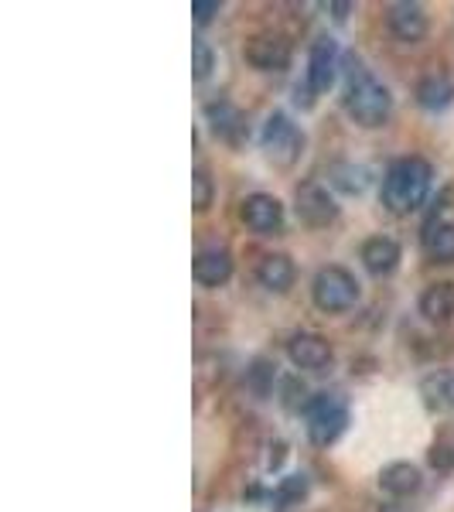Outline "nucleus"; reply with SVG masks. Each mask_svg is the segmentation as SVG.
Listing matches in <instances>:
<instances>
[{
	"label": "nucleus",
	"instance_id": "obj_15",
	"mask_svg": "<svg viewBox=\"0 0 454 512\" xmlns=\"http://www.w3.org/2000/svg\"><path fill=\"white\" fill-rule=\"evenodd\" d=\"M417 311H420V318L431 321V325H448L454 318V284L437 280V284L424 287V294H420V301H417Z\"/></svg>",
	"mask_w": 454,
	"mask_h": 512
},
{
	"label": "nucleus",
	"instance_id": "obj_19",
	"mask_svg": "<svg viewBox=\"0 0 454 512\" xmlns=\"http://www.w3.org/2000/svg\"><path fill=\"white\" fill-rule=\"evenodd\" d=\"M417 103L431 113L448 110L454 103V79L448 72H431V76H424L417 82Z\"/></svg>",
	"mask_w": 454,
	"mask_h": 512
},
{
	"label": "nucleus",
	"instance_id": "obj_20",
	"mask_svg": "<svg viewBox=\"0 0 454 512\" xmlns=\"http://www.w3.org/2000/svg\"><path fill=\"white\" fill-rule=\"evenodd\" d=\"M424 253L437 263H454V222L427 219L424 226Z\"/></svg>",
	"mask_w": 454,
	"mask_h": 512
},
{
	"label": "nucleus",
	"instance_id": "obj_21",
	"mask_svg": "<svg viewBox=\"0 0 454 512\" xmlns=\"http://www.w3.org/2000/svg\"><path fill=\"white\" fill-rule=\"evenodd\" d=\"M274 383H277V366L270 359H253L250 369H246V386H250L253 396H270L274 393Z\"/></svg>",
	"mask_w": 454,
	"mask_h": 512
},
{
	"label": "nucleus",
	"instance_id": "obj_31",
	"mask_svg": "<svg viewBox=\"0 0 454 512\" xmlns=\"http://www.w3.org/2000/svg\"><path fill=\"white\" fill-rule=\"evenodd\" d=\"M328 11L335 14V21H345V11H352V4H328Z\"/></svg>",
	"mask_w": 454,
	"mask_h": 512
},
{
	"label": "nucleus",
	"instance_id": "obj_13",
	"mask_svg": "<svg viewBox=\"0 0 454 512\" xmlns=\"http://www.w3.org/2000/svg\"><path fill=\"white\" fill-rule=\"evenodd\" d=\"M205 120H209L212 134L226 144L239 147L246 140V117L239 113V106H233L229 99H216V103L205 106Z\"/></svg>",
	"mask_w": 454,
	"mask_h": 512
},
{
	"label": "nucleus",
	"instance_id": "obj_4",
	"mask_svg": "<svg viewBox=\"0 0 454 512\" xmlns=\"http://www.w3.org/2000/svg\"><path fill=\"white\" fill-rule=\"evenodd\" d=\"M311 301H315L318 311L325 315H342V311H352L359 301V280L352 270L338 267H321L315 280H311Z\"/></svg>",
	"mask_w": 454,
	"mask_h": 512
},
{
	"label": "nucleus",
	"instance_id": "obj_3",
	"mask_svg": "<svg viewBox=\"0 0 454 512\" xmlns=\"http://www.w3.org/2000/svg\"><path fill=\"white\" fill-rule=\"evenodd\" d=\"M349 427V403L338 393H315L304 407V431L315 448H332Z\"/></svg>",
	"mask_w": 454,
	"mask_h": 512
},
{
	"label": "nucleus",
	"instance_id": "obj_11",
	"mask_svg": "<svg viewBox=\"0 0 454 512\" xmlns=\"http://www.w3.org/2000/svg\"><path fill=\"white\" fill-rule=\"evenodd\" d=\"M386 28L396 41L403 45H420L427 38V14L420 4H410V0H396V4L386 7Z\"/></svg>",
	"mask_w": 454,
	"mask_h": 512
},
{
	"label": "nucleus",
	"instance_id": "obj_29",
	"mask_svg": "<svg viewBox=\"0 0 454 512\" xmlns=\"http://www.w3.org/2000/svg\"><path fill=\"white\" fill-rule=\"evenodd\" d=\"M284 458H287V444H284V441H274V444H270V454H267V468H270V472L284 465Z\"/></svg>",
	"mask_w": 454,
	"mask_h": 512
},
{
	"label": "nucleus",
	"instance_id": "obj_16",
	"mask_svg": "<svg viewBox=\"0 0 454 512\" xmlns=\"http://www.w3.org/2000/svg\"><path fill=\"white\" fill-rule=\"evenodd\" d=\"M192 277L202 287H222L233 277V256L226 250H202L192 260Z\"/></svg>",
	"mask_w": 454,
	"mask_h": 512
},
{
	"label": "nucleus",
	"instance_id": "obj_23",
	"mask_svg": "<svg viewBox=\"0 0 454 512\" xmlns=\"http://www.w3.org/2000/svg\"><path fill=\"white\" fill-rule=\"evenodd\" d=\"M311 492V482L308 475H287L280 478L277 485V506H297V502H304Z\"/></svg>",
	"mask_w": 454,
	"mask_h": 512
},
{
	"label": "nucleus",
	"instance_id": "obj_5",
	"mask_svg": "<svg viewBox=\"0 0 454 512\" xmlns=\"http://www.w3.org/2000/svg\"><path fill=\"white\" fill-rule=\"evenodd\" d=\"M260 144L270 161L280 164V168H291L304 151V134L287 113H270L267 123H263Z\"/></svg>",
	"mask_w": 454,
	"mask_h": 512
},
{
	"label": "nucleus",
	"instance_id": "obj_9",
	"mask_svg": "<svg viewBox=\"0 0 454 512\" xmlns=\"http://www.w3.org/2000/svg\"><path fill=\"white\" fill-rule=\"evenodd\" d=\"M287 359H291L294 369H308V373H325L335 362V349L325 335L315 332H297L291 342H287Z\"/></svg>",
	"mask_w": 454,
	"mask_h": 512
},
{
	"label": "nucleus",
	"instance_id": "obj_2",
	"mask_svg": "<svg viewBox=\"0 0 454 512\" xmlns=\"http://www.w3.org/2000/svg\"><path fill=\"white\" fill-rule=\"evenodd\" d=\"M342 106L352 117V123H359V127H366V130L386 127V120L393 117L390 89H386L369 69H362V62H356V69H349Z\"/></svg>",
	"mask_w": 454,
	"mask_h": 512
},
{
	"label": "nucleus",
	"instance_id": "obj_30",
	"mask_svg": "<svg viewBox=\"0 0 454 512\" xmlns=\"http://www.w3.org/2000/svg\"><path fill=\"white\" fill-rule=\"evenodd\" d=\"M379 512H417V509L403 506V502H386V506H379Z\"/></svg>",
	"mask_w": 454,
	"mask_h": 512
},
{
	"label": "nucleus",
	"instance_id": "obj_6",
	"mask_svg": "<svg viewBox=\"0 0 454 512\" xmlns=\"http://www.w3.org/2000/svg\"><path fill=\"white\" fill-rule=\"evenodd\" d=\"M294 212L304 226L325 229L338 219V202L321 181H301L294 192Z\"/></svg>",
	"mask_w": 454,
	"mask_h": 512
},
{
	"label": "nucleus",
	"instance_id": "obj_7",
	"mask_svg": "<svg viewBox=\"0 0 454 512\" xmlns=\"http://www.w3.org/2000/svg\"><path fill=\"white\" fill-rule=\"evenodd\" d=\"M243 59L257 72H284L291 65V41L277 31H260V35L246 38Z\"/></svg>",
	"mask_w": 454,
	"mask_h": 512
},
{
	"label": "nucleus",
	"instance_id": "obj_1",
	"mask_svg": "<svg viewBox=\"0 0 454 512\" xmlns=\"http://www.w3.org/2000/svg\"><path fill=\"white\" fill-rule=\"evenodd\" d=\"M431 185H434L431 161L417 158V154L393 161L383 178L386 212H393V216H410V212H417L420 205L427 202V195H431Z\"/></svg>",
	"mask_w": 454,
	"mask_h": 512
},
{
	"label": "nucleus",
	"instance_id": "obj_12",
	"mask_svg": "<svg viewBox=\"0 0 454 512\" xmlns=\"http://www.w3.org/2000/svg\"><path fill=\"white\" fill-rule=\"evenodd\" d=\"M362 267L369 270L373 277H390L403 260V250L393 236H369L359 250Z\"/></svg>",
	"mask_w": 454,
	"mask_h": 512
},
{
	"label": "nucleus",
	"instance_id": "obj_25",
	"mask_svg": "<svg viewBox=\"0 0 454 512\" xmlns=\"http://www.w3.org/2000/svg\"><path fill=\"white\" fill-rule=\"evenodd\" d=\"M212 65H216V55H212V48L205 45L202 38H195L192 41V76L198 82H205L212 76Z\"/></svg>",
	"mask_w": 454,
	"mask_h": 512
},
{
	"label": "nucleus",
	"instance_id": "obj_18",
	"mask_svg": "<svg viewBox=\"0 0 454 512\" xmlns=\"http://www.w3.org/2000/svg\"><path fill=\"white\" fill-rule=\"evenodd\" d=\"M420 396H424V407L431 414H448L454 407V373L448 369H434L420 379Z\"/></svg>",
	"mask_w": 454,
	"mask_h": 512
},
{
	"label": "nucleus",
	"instance_id": "obj_22",
	"mask_svg": "<svg viewBox=\"0 0 454 512\" xmlns=\"http://www.w3.org/2000/svg\"><path fill=\"white\" fill-rule=\"evenodd\" d=\"M328 181H332L335 188H342V192L359 195L369 178H366V171L356 168V164H332V168H328Z\"/></svg>",
	"mask_w": 454,
	"mask_h": 512
},
{
	"label": "nucleus",
	"instance_id": "obj_10",
	"mask_svg": "<svg viewBox=\"0 0 454 512\" xmlns=\"http://www.w3.org/2000/svg\"><path fill=\"white\" fill-rule=\"evenodd\" d=\"M338 45L332 38H315L308 48V72H304V79H308V93H328V89L335 86V76H338Z\"/></svg>",
	"mask_w": 454,
	"mask_h": 512
},
{
	"label": "nucleus",
	"instance_id": "obj_27",
	"mask_svg": "<svg viewBox=\"0 0 454 512\" xmlns=\"http://www.w3.org/2000/svg\"><path fill=\"white\" fill-rule=\"evenodd\" d=\"M427 461H431L434 472H451V468H454V448H451V444H434V448L427 451Z\"/></svg>",
	"mask_w": 454,
	"mask_h": 512
},
{
	"label": "nucleus",
	"instance_id": "obj_14",
	"mask_svg": "<svg viewBox=\"0 0 454 512\" xmlns=\"http://www.w3.org/2000/svg\"><path fill=\"white\" fill-rule=\"evenodd\" d=\"M294 277H297V270H294V260L287 253L260 256L257 280H260V287H267L270 294H287L294 287Z\"/></svg>",
	"mask_w": 454,
	"mask_h": 512
},
{
	"label": "nucleus",
	"instance_id": "obj_8",
	"mask_svg": "<svg viewBox=\"0 0 454 512\" xmlns=\"http://www.w3.org/2000/svg\"><path fill=\"white\" fill-rule=\"evenodd\" d=\"M239 219L246 222V229H253L257 236H277L284 229V205L277 195L253 192L239 205Z\"/></svg>",
	"mask_w": 454,
	"mask_h": 512
},
{
	"label": "nucleus",
	"instance_id": "obj_24",
	"mask_svg": "<svg viewBox=\"0 0 454 512\" xmlns=\"http://www.w3.org/2000/svg\"><path fill=\"white\" fill-rule=\"evenodd\" d=\"M212 195H216V188H212L209 171L198 168L192 175V209L195 212H209L212 209Z\"/></svg>",
	"mask_w": 454,
	"mask_h": 512
},
{
	"label": "nucleus",
	"instance_id": "obj_26",
	"mask_svg": "<svg viewBox=\"0 0 454 512\" xmlns=\"http://www.w3.org/2000/svg\"><path fill=\"white\" fill-rule=\"evenodd\" d=\"M280 386H284V396H280V403H284L287 410H304V407L311 403L308 390H304V386L297 383V376H287Z\"/></svg>",
	"mask_w": 454,
	"mask_h": 512
},
{
	"label": "nucleus",
	"instance_id": "obj_17",
	"mask_svg": "<svg viewBox=\"0 0 454 512\" xmlns=\"http://www.w3.org/2000/svg\"><path fill=\"white\" fill-rule=\"evenodd\" d=\"M420 485H424L420 468L410 465V461H393L379 472V489L393 495V499H410L414 492H420Z\"/></svg>",
	"mask_w": 454,
	"mask_h": 512
},
{
	"label": "nucleus",
	"instance_id": "obj_28",
	"mask_svg": "<svg viewBox=\"0 0 454 512\" xmlns=\"http://www.w3.org/2000/svg\"><path fill=\"white\" fill-rule=\"evenodd\" d=\"M219 7H222L219 0H192V14L198 24H209L219 14Z\"/></svg>",
	"mask_w": 454,
	"mask_h": 512
}]
</instances>
